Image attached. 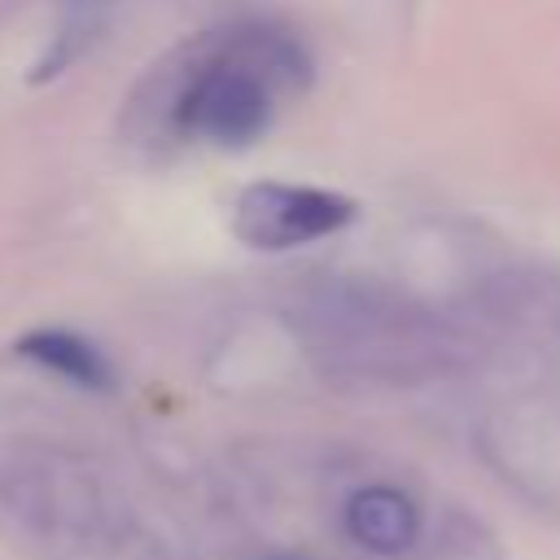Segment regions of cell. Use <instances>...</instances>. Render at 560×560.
<instances>
[{
    "label": "cell",
    "mask_w": 560,
    "mask_h": 560,
    "mask_svg": "<svg viewBox=\"0 0 560 560\" xmlns=\"http://www.w3.org/2000/svg\"><path fill=\"white\" fill-rule=\"evenodd\" d=\"M0 508L18 529L44 538H83L96 516V494L83 477L57 464H18L0 472Z\"/></svg>",
    "instance_id": "cell-4"
},
{
    "label": "cell",
    "mask_w": 560,
    "mask_h": 560,
    "mask_svg": "<svg viewBox=\"0 0 560 560\" xmlns=\"http://www.w3.org/2000/svg\"><path fill=\"white\" fill-rule=\"evenodd\" d=\"M302 319L315 354H324L346 372L402 381V376L433 372L446 359L442 328L429 315L376 289H354V284L324 289L302 311Z\"/></svg>",
    "instance_id": "cell-2"
},
{
    "label": "cell",
    "mask_w": 560,
    "mask_h": 560,
    "mask_svg": "<svg viewBox=\"0 0 560 560\" xmlns=\"http://www.w3.org/2000/svg\"><path fill=\"white\" fill-rule=\"evenodd\" d=\"M346 529L376 556H398L420 534V508L398 486H363L346 503Z\"/></svg>",
    "instance_id": "cell-5"
},
{
    "label": "cell",
    "mask_w": 560,
    "mask_h": 560,
    "mask_svg": "<svg viewBox=\"0 0 560 560\" xmlns=\"http://www.w3.org/2000/svg\"><path fill=\"white\" fill-rule=\"evenodd\" d=\"M26 363L79 385V389H92V394H109L114 389V363L105 359V350L70 328H35L26 332L18 346H13Z\"/></svg>",
    "instance_id": "cell-6"
},
{
    "label": "cell",
    "mask_w": 560,
    "mask_h": 560,
    "mask_svg": "<svg viewBox=\"0 0 560 560\" xmlns=\"http://www.w3.org/2000/svg\"><path fill=\"white\" fill-rule=\"evenodd\" d=\"M306 74V48L289 31L236 26L188 48L166 118L184 140L241 149L271 127L276 101L298 92Z\"/></svg>",
    "instance_id": "cell-1"
},
{
    "label": "cell",
    "mask_w": 560,
    "mask_h": 560,
    "mask_svg": "<svg viewBox=\"0 0 560 560\" xmlns=\"http://www.w3.org/2000/svg\"><path fill=\"white\" fill-rule=\"evenodd\" d=\"M284 560H311V556H284Z\"/></svg>",
    "instance_id": "cell-7"
},
{
    "label": "cell",
    "mask_w": 560,
    "mask_h": 560,
    "mask_svg": "<svg viewBox=\"0 0 560 560\" xmlns=\"http://www.w3.org/2000/svg\"><path fill=\"white\" fill-rule=\"evenodd\" d=\"M359 214V206L332 188H315V184H284V179H262L249 184L236 206H232V232L241 245L249 249H298L324 236H337L341 228H350Z\"/></svg>",
    "instance_id": "cell-3"
}]
</instances>
